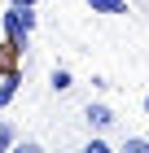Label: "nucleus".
I'll list each match as a JSON object with an SVG mask.
<instances>
[{"label": "nucleus", "instance_id": "nucleus-1", "mask_svg": "<svg viewBox=\"0 0 149 153\" xmlns=\"http://www.w3.org/2000/svg\"><path fill=\"white\" fill-rule=\"evenodd\" d=\"M22 53L26 48L18 44V39H0V74H22Z\"/></svg>", "mask_w": 149, "mask_h": 153}, {"label": "nucleus", "instance_id": "nucleus-2", "mask_svg": "<svg viewBox=\"0 0 149 153\" xmlns=\"http://www.w3.org/2000/svg\"><path fill=\"white\" fill-rule=\"evenodd\" d=\"M83 118H88V127H97V131H105V127H114V109L110 105H101V101H88V105H83Z\"/></svg>", "mask_w": 149, "mask_h": 153}, {"label": "nucleus", "instance_id": "nucleus-3", "mask_svg": "<svg viewBox=\"0 0 149 153\" xmlns=\"http://www.w3.org/2000/svg\"><path fill=\"white\" fill-rule=\"evenodd\" d=\"M18 83H22V74H4V79H0V109L18 96Z\"/></svg>", "mask_w": 149, "mask_h": 153}, {"label": "nucleus", "instance_id": "nucleus-4", "mask_svg": "<svg viewBox=\"0 0 149 153\" xmlns=\"http://www.w3.org/2000/svg\"><path fill=\"white\" fill-rule=\"evenodd\" d=\"M92 13H127V0H88Z\"/></svg>", "mask_w": 149, "mask_h": 153}, {"label": "nucleus", "instance_id": "nucleus-5", "mask_svg": "<svg viewBox=\"0 0 149 153\" xmlns=\"http://www.w3.org/2000/svg\"><path fill=\"white\" fill-rule=\"evenodd\" d=\"M48 83H53V92H70V88H75V79H70L66 66H57V70L48 74Z\"/></svg>", "mask_w": 149, "mask_h": 153}, {"label": "nucleus", "instance_id": "nucleus-6", "mask_svg": "<svg viewBox=\"0 0 149 153\" xmlns=\"http://www.w3.org/2000/svg\"><path fill=\"white\" fill-rule=\"evenodd\" d=\"M13 144H18V131H13L9 123H0V153H9Z\"/></svg>", "mask_w": 149, "mask_h": 153}, {"label": "nucleus", "instance_id": "nucleus-7", "mask_svg": "<svg viewBox=\"0 0 149 153\" xmlns=\"http://www.w3.org/2000/svg\"><path fill=\"white\" fill-rule=\"evenodd\" d=\"M123 153H149V140H140V136H136V140L123 144Z\"/></svg>", "mask_w": 149, "mask_h": 153}, {"label": "nucleus", "instance_id": "nucleus-8", "mask_svg": "<svg viewBox=\"0 0 149 153\" xmlns=\"http://www.w3.org/2000/svg\"><path fill=\"white\" fill-rule=\"evenodd\" d=\"M83 153H110V144H105V140H88V144H83Z\"/></svg>", "mask_w": 149, "mask_h": 153}, {"label": "nucleus", "instance_id": "nucleus-9", "mask_svg": "<svg viewBox=\"0 0 149 153\" xmlns=\"http://www.w3.org/2000/svg\"><path fill=\"white\" fill-rule=\"evenodd\" d=\"M145 114H149V96H145Z\"/></svg>", "mask_w": 149, "mask_h": 153}]
</instances>
